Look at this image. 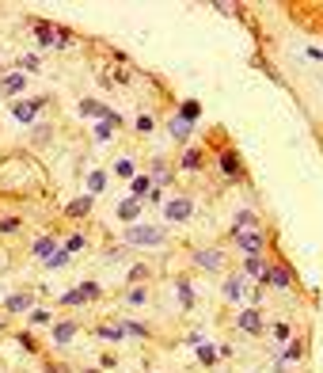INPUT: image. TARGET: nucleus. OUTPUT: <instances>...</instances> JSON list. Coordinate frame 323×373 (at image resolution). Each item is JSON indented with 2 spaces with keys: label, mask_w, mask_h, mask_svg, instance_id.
Returning <instances> with one entry per match:
<instances>
[{
  "label": "nucleus",
  "mask_w": 323,
  "mask_h": 373,
  "mask_svg": "<svg viewBox=\"0 0 323 373\" xmlns=\"http://www.w3.org/2000/svg\"><path fill=\"white\" fill-rule=\"evenodd\" d=\"M122 240L130 244V248H160V244L167 240V229H160V225H130V229L122 232Z\"/></svg>",
  "instance_id": "obj_1"
},
{
  "label": "nucleus",
  "mask_w": 323,
  "mask_h": 373,
  "mask_svg": "<svg viewBox=\"0 0 323 373\" xmlns=\"http://www.w3.org/2000/svg\"><path fill=\"white\" fill-rule=\"evenodd\" d=\"M255 286H263V290H293L297 286V278H293V271H289V263H282V259H270V267H266V274H263V282H255Z\"/></svg>",
  "instance_id": "obj_2"
},
{
  "label": "nucleus",
  "mask_w": 323,
  "mask_h": 373,
  "mask_svg": "<svg viewBox=\"0 0 323 373\" xmlns=\"http://www.w3.org/2000/svg\"><path fill=\"white\" fill-rule=\"evenodd\" d=\"M34 38L50 50H61V42H73V31L69 27H50L46 19H34Z\"/></svg>",
  "instance_id": "obj_3"
},
{
  "label": "nucleus",
  "mask_w": 323,
  "mask_h": 373,
  "mask_svg": "<svg viewBox=\"0 0 323 373\" xmlns=\"http://www.w3.org/2000/svg\"><path fill=\"white\" fill-rule=\"evenodd\" d=\"M99 282H80L73 293H61V305L65 308H76V305H88V301H99Z\"/></svg>",
  "instance_id": "obj_4"
},
{
  "label": "nucleus",
  "mask_w": 323,
  "mask_h": 373,
  "mask_svg": "<svg viewBox=\"0 0 323 373\" xmlns=\"http://www.w3.org/2000/svg\"><path fill=\"white\" fill-rule=\"evenodd\" d=\"M194 263H198V271L221 274L224 271V248H198L194 251Z\"/></svg>",
  "instance_id": "obj_5"
},
{
  "label": "nucleus",
  "mask_w": 323,
  "mask_h": 373,
  "mask_svg": "<svg viewBox=\"0 0 323 373\" xmlns=\"http://www.w3.org/2000/svg\"><path fill=\"white\" fill-rule=\"evenodd\" d=\"M232 240L243 256H266V232H236Z\"/></svg>",
  "instance_id": "obj_6"
},
{
  "label": "nucleus",
  "mask_w": 323,
  "mask_h": 373,
  "mask_svg": "<svg viewBox=\"0 0 323 373\" xmlns=\"http://www.w3.org/2000/svg\"><path fill=\"white\" fill-rule=\"evenodd\" d=\"M191 214H194V202L182 194V199H171V202H164V217L171 225H179V221H191Z\"/></svg>",
  "instance_id": "obj_7"
},
{
  "label": "nucleus",
  "mask_w": 323,
  "mask_h": 373,
  "mask_svg": "<svg viewBox=\"0 0 323 373\" xmlns=\"http://www.w3.org/2000/svg\"><path fill=\"white\" fill-rule=\"evenodd\" d=\"M236 328H240V332H248V335H263V332H266L263 313H259L255 305H251V308H243V313L236 316Z\"/></svg>",
  "instance_id": "obj_8"
},
{
  "label": "nucleus",
  "mask_w": 323,
  "mask_h": 373,
  "mask_svg": "<svg viewBox=\"0 0 323 373\" xmlns=\"http://www.w3.org/2000/svg\"><path fill=\"white\" fill-rule=\"evenodd\" d=\"M31 308H34V293L31 290H19V293H8V297H4V313L8 316L31 313Z\"/></svg>",
  "instance_id": "obj_9"
},
{
  "label": "nucleus",
  "mask_w": 323,
  "mask_h": 373,
  "mask_svg": "<svg viewBox=\"0 0 323 373\" xmlns=\"http://www.w3.org/2000/svg\"><path fill=\"white\" fill-rule=\"evenodd\" d=\"M217 164H221L224 179H240L243 175V160H240V152L236 149H221V160H217Z\"/></svg>",
  "instance_id": "obj_10"
},
{
  "label": "nucleus",
  "mask_w": 323,
  "mask_h": 373,
  "mask_svg": "<svg viewBox=\"0 0 323 373\" xmlns=\"http://www.w3.org/2000/svg\"><path fill=\"white\" fill-rule=\"evenodd\" d=\"M42 107H46V95H38V100H23V103H16V107H12V115H16L19 122H34Z\"/></svg>",
  "instance_id": "obj_11"
},
{
  "label": "nucleus",
  "mask_w": 323,
  "mask_h": 373,
  "mask_svg": "<svg viewBox=\"0 0 323 373\" xmlns=\"http://www.w3.org/2000/svg\"><path fill=\"white\" fill-rule=\"evenodd\" d=\"M266 267H270V259H266V256H243L240 274H243V278H255V282H263Z\"/></svg>",
  "instance_id": "obj_12"
},
{
  "label": "nucleus",
  "mask_w": 323,
  "mask_h": 373,
  "mask_svg": "<svg viewBox=\"0 0 323 373\" xmlns=\"http://www.w3.org/2000/svg\"><path fill=\"white\" fill-rule=\"evenodd\" d=\"M236 232H263V221H259L255 210H240L236 214V225H232V236Z\"/></svg>",
  "instance_id": "obj_13"
},
{
  "label": "nucleus",
  "mask_w": 323,
  "mask_h": 373,
  "mask_svg": "<svg viewBox=\"0 0 323 373\" xmlns=\"http://www.w3.org/2000/svg\"><path fill=\"white\" fill-rule=\"evenodd\" d=\"M76 332H80V324H76V320H61V324H53V343H58V347H65V343L73 339Z\"/></svg>",
  "instance_id": "obj_14"
},
{
  "label": "nucleus",
  "mask_w": 323,
  "mask_h": 373,
  "mask_svg": "<svg viewBox=\"0 0 323 373\" xmlns=\"http://www.w3.org/2000/svg\"><path fill=\"white\" fill-rule=\"evenodd\" d=\"M23 88H27V76L23 73H8L4 80H0V95H19Z\"/></svg>",
  "instance_id": "obj_15"
},
{
  "label": "nucleus",
  "mask_w": 323,
  "mask_h": 373,
  "mask_svg": "<svg viewBox=\"0 0 323 373\" xmlns=\"http://www.w3.org/2000/svg\"><path fill=\"white\" fill-rule=\"evenodd\" d=\"M141 206H145V202H137V199H122V202H118V217H122V221H130V225H137Z\"/></svg>",
  "instance_id": "obj_16"
},
{
  "label": "nucleus",
  "mask_w": 323,
  "mask_h": 373,
  "mask_svg": "<svg viewBox=\"0 0 323 373\" xmlns=\"http://www.w3.org/2000/svg\"><path fill=\"white\" fill-rule=\"evenodd\" d=\"M76 111H80L84 118H103V122H107V115H110V107H103L99 100H80V107Z\"/></svg>",
  "instance_id": "obj_17"
},
{
  "label": "nucleus",
  "mask_w": 323,
  "mask_h": 373,
  "mask_svg": "<svg viewBox=\"0 0 323 373\" xmlns=\"http://www.w3.org/2000/svg\"><path fill=\"white\" fill-rule=\"evenodd\" d=\"M243 282H248V278H243L240 271L228 274V282H224V297H228V301H243Z\"/></svg>",
  "instance_id": "obj_18"
},
{
  "label": "nucleus",
  "mask_w": 323,
  "mask_h": 373,
  "mask_svg": "<svg viewBox=\"0 0 323 373\" xmlns=\"http://www.w3.org/2000/svg\"><path fill=\"white\" fill-rule=\"evenodd\" d=\"M149 179H152V187H167V183H171V168H167V160H152V175H149Z\"/></svg>",
  "instance_id": "obj_19"
},
{
  "label": "nucleus",
  "mask_w": 323,
  "mask_h": 373,
  "mask_svg": "<svg viewBox=\"0 0 323 373\" xmlns=\"http://www.w3.org/2000/svg\"><path fill=\"white\" fill-rule=\"evenodd\" d=\"M53 251H58V240H53V236H42V240H34L31 256H34V259H42V263H46V259H50Z\"/></svg>",
  "instance_id": "obj_20"
},
{
  "label": "nucleus",
  "mask_w": 323,
  "mask_h": 373,
  "mask_svg": "<svg viewBox=\"0 0 323 373\" xmlns=\"http://www.w3.org/2000/svg\"><path fill=\"white\" fill-rule=\"evenodd\" d=\"M95 335H99V339H107V343H122L125 339V328H122V324H99V328H95Z\"/></svg>",
  "instance_id": "obj_21"
},
{
  "label": "nucleus",
  "mask_w": 323,
  "mask_h": 373,
  "mask_svg": "<svg viewBox=\"0 0 323 373\" xmlns=\"http://www.w3.org/2000/svg\"><path fill=\"white\" fill-rule=\"evenodd\" d=\"M91 206H95L91 194H88V199H76V202H69V206H65V217H73V221H76V217H88Z\"/></svg>",
  "instance_id": "obj_22"
},
{
  "label": "nucleus",
  "mask_w": 323,
  "mask_h": 373,
  "mask_svg": "<svg viewBox=\"0 0 323 373\" xmlns=\"http://www.w3.org/2000/svg\"><path fill=\"white\" fill-rule=\"evenodd\" d=\"M202 160H206V152H202V149H187V152H182V160H179V168H182V172H198Z\"/></svg>",
  "instance_id": "obj_23"
},
{
  "label": "nucleus",
  "mask_w": 323,
  "mask_h": 373,
  "mask_svg": "<svg viewBox=\"0 0 323 373\" xmlns=\"http://www.w3.org/2000/svg\"><path fill=\"white\" fill-rule=\"evenodd\" d=\"M175 290H179V305L182 308H194V286H191V278H179Z\"/></svg>",
  "instance_id": "obj_24"
},
{
  "label": "nucleus",
  "mask_w": 323,
  "mask_h": 373,
  "mask_svg": "<svg viewBox=\"0 0 323 373\" xmlns=\"http://www.w3.org/2000/svg\"><path fill=\"white\" fill-rule=\"evenodd\" d=\"M133 199H137V202H145V194H149L152 191V179H149V175H133Z\"/></svg>",
  "instance_id": "obj_25"
},
{
  "label": "nucleus",
  "mask_w": 323,
  "mask_h": 373,
  "mask_svg": "<svg viewBox=\"0 0 323 373\" xmlns=\"http://www.w3.org/2000/svg\"><path fill=\"white\" fill-rule=\"evenodd\" d=\"M122 328H125V335H137V339H149L152 335V328L141 320H122Z\"/></svg>",
  "instance_id": "obj_26"
},
{
  "label": "nucleus",
  "mask_w": 323,
  "mask_h": 373,
  "mask_svg": "<svg viewBox=\"0 0 323 373\" xmlns=\"http://www.w3.org/2000/svg\"><path fill=\"white\" fill-rule=\"evenodd\" d=\"M167 130H171V137H175V142H187V137H191V122H182L179 115L171 118V126H167Z\"/></svg>",
  "instance_id": "obj_27"
},
{
  "label": "nucleus",
  "mask_w": 323,
  "mask_h": 373,
  "mask_svg": "<svg viewBox=\"0 0 323 373\" xmlns=\"http://www.w3.org/2000/svg\"><path fill=\"white\" fill-rule=\"evenodd\" d=\"M198 362L202 365H217V362H221V354H217L213 343H202V347H198Z\"/></svg>",
  "instance_id": "obj_28"
},
{
  "label": "nucleus",
  "mask_w": 323,
  "mask_h": 373,
  "mask_svg": "<svg viewBox=\"0 0 323 373\" xmlns=\"http://www.w3.org/2000/svg\"><path fill=\"white\" fill-rule=\"evenodd\" d=\"M198 115H202V103H198V100H187V103L179 107V118H182V122H194Z\"/></svg>",
  "instance_id": "obj_29"
},
{
  "label": "nucleus",
  "mask_w": 323,
  "mask_h": 373,
  "mask_svg": "<svg viewBox=\"0 0 323 373\" xmlns=\"http://www.w3.org/2000/svg\"><path fill=\"white\" fill-rule=\"evenodd\" d=\"M69 263H73V259H69V251H65V248H58V251H53V256L46 259L42 267H46V271H58V267H69Z\"/></svg>",
  "instance_id": "obj_30"
},
{
  "label": "nucleus",
  "mask_w": 323,
  "mask_h": 373,
  "mask_svg": "<svg viewBox=\"0 0 323 373\" xmlns=\"http://www.w3.org/2000/svg\"><path fill=\"white\" fill-rule=\"evenodd\" d=\"M133 172H137V168H133L130 157H118L115 160V175H118V179H133Z\"/></svg>",
  "instance_id": "obj_31"
},
{
  "label": "nucleus",
  "mask_w": 323,
  "mask_h": 373,
  "mask_svg": "<svg viewBox=\"0 0 323 373\" xmlns=\"http://www.w3.org/2000/svg\"><path fill=\"white\" fill-rule=\"evenodd\" d=\"M145 301H149L145 286H130V290H125V305H145Z\"/></svg>",
  "instance_id": "obj_32"
},
{
  "label": "nucleus",
  "mask_w": 323,
  "mask_h": 373,
  "mask_svg": "<svg viewBox=\"0 0 323 373\" xmlns=\"http://www.w3.org/2000/svg\"><path fill=\"white\" fill-rule=\"evenodd\" d=\"M297 358H304V339H289L285 347V362H297Z\"/></svg>",
  "instance_id": "obj_33"
},
{
  "label": "nucleus",
  "mask_w": 323,
  "mask_h": 373,
  "mask_svg": "<svg viewBox=\"0 0 323 373\" xmlns=\"http://www.w3.org/2000/svg\"><path fill=\"white\" fill-rule=\"evenodd\" d=\"M27 316H31V328H46V324L53 320V316L46 313V308H31V313H27Z\"/></svg>",
  "instance_id": "obj_34"
},
{
  "label": "nucleus",
  "mask_w": 323,
  "mask_h": 373,
  "mask_svg": "<svg viewBox=\"0 0 323 373\" xmlns=\"http://www.w3.org/2000/svg\"><path fill=\"white\" fill-rule=\"evenodd\" d=\"M149 274H152V271H149V263H137V267L130 271V282H133V286H141L145 278H149Z\"/></svg>",
  "instance_id": "obj_35"
},
{
  "label": "nucleus",
  "mask_w": 323,
  "mask_h": 373,
  "mask_svg": "<svg viewBox=\"0 0 323 373\" xmlns=\"http://www.w3.org/2000/svg\"><path fill=\"white\" fill-rule=\"evenodd\" d=\"M19 229H23L19 217H0V232H4V236H12V232H19Z\"/></svg>",
  "instance_id": "obj_36"
},
{
  "label": "nucleus",
  "mask_w": 323,
  "mask_h": 373,
  "mask_svg": "<svg viewBox=\"0 0 323 373\" xmlns=\"http://www.w3.org/2000/svg\"><path fill=\"white\" fill-rule=\"evenodd\" d=\"M88 187H91V194H99L103 187H107V175H103V172H91L88 175Z\"/></svg>",
  "instance_id": "obj_37"
},
{
  "label": "nucleus",
  "mask_w": 323,
  "mask_h": 373,
  "mask_svg": "<svg viewBox=\"0 0 323 373\" xmlns=\"http://www.w3.org/2000/svg\"><path fill=\"white\" fill-rule=\"evenodd\" d=\"M152 130H156V118H152V115L137 118V133H152Z\"/></svg>",
  "instance_id": "obj_38"
},
{
  "label": "nucleus",
  "mask_w": 323,
  "mask_h": 373,
  "mask_svg": "<svg viewBox=\"0 0 323 373\" xmlns=\"http://www.w3.org/2000/svg\"><path fill=\"white\" fill-rule=\"evenodd\" d=\"M110 130H115L110 122H99L95 126V142H110Z\"/></svg>",
  "instance_id": "obj_39"
},
{
  "label": "nucleus",
  "mask_w": 323,
  "mask_h": 373,
  "mask_svg": "<svg viewBox=\"0 0 323 373\" xmlns=\"http://www.w3.org/2000/svg\"><path fill=\"white\" fill-rule=\"evenodd\" d=\"M80 248H84V236H80V232L65 240V251H69V256H73V251H80Z\"/></svg>",
  "instance_id": "obj_40"
},
{
  "label": "nucleus",
  "mask_w": 323,
  "mask_h": 373,
  "mask_svg": "<svg viewBox=\"0 0 323 373\" xmlns=\"http://www.w3.org/2000/svg\"><path fill=\"white\" fill-rule=\"evenodd\" d=\"M274 339H289V324H285V320L274 324Z\"/></svg>",
  "instance_id": "obj_41"
},
{
  "label": "nucleus",
  "mask_w": 323,
  "mask_h": 373,
  "mask_svg": "<svg viewBox=\"0 0 323 373\" xmlns=\"http://www.w3.org/2000/svg\"><path fill=\"white\" fill-rule=\"evenodd\" d=\"M19 343H23L27 350H38V343H34V335H31V332H19Z\"/></svg>",
  "instance_id": "obj_42"
},
{
  "label": "nucleus",
  "mask_w": 323,
  "mask_h": 373,
  "mask_svg": "<svg viewBox=\"0 0 323 373\" xmlns=\"http://www.w3.org/2000/svg\"><path fill=\"white\" fill-rule=\"evenodd\" d=\"M213 8H217V12H224V16H236V12H240V8H236V4H224V0H217Z\"/></svg>",
  "instance_id": "obj_43"
},
{
  "label": "nucleus",
  "mask_w": 323,
  "mask_h": 373,
  "mask_svg": "<svg viewBox=\"0 0 323 373\" xmlns=\"http://www.w3.org/2000/svg\"><path fill=\"white\" fill-rule=\"evenodd\" d=\"M46 137H50V126H38V130H34V145H42Z\"/></svg>",
  "instance_id": "obj_44"
},
{
  "label": "nucleus",
  "mask_w": 323,
  "mask_h": 373,
  "mask_svg": "<svg viewBox=\"0 0 323 373\" xmlns=\"http://www.w3.org/2000/svg\"><path fill=\"white\" fill-rule=\"evenodd\" d=\"M46 373H69L65 362H46Z\"/></svg>",
  "instance_id": "obj_45"
},
{
  "label": "nucleus",
  "mask_w": 323,
  "mask_h": 373,
  "mask_svg": "<svg viewBox=\"0 0 323 373\" xmlns=\"http://www.w3.org/2000/svg\"><path fill=\"white\" fill-rule=\"evenodd\" d=\"M23 69H31V73H34V69H38V58H34V54H27V58H23Z\"/></svg>",
  "instance_id": "obj_46"
},
{
  "label": "nucleus",
  "mask_w": 323,
  "mask_h": 373,
  "mask_svg": "<svg viewBox=\"0 0 323 373\" xmlns=\"http://www.w3.org/2000/svg\"><path fill=\"white\" fill-rule=\"evenodd\" d=\"M80 373H99V370H80Z\"/></svg>",
  "instance_id": "obj_47"
},
{
  "label": "nucleus",
  "mask_w": 323,
  "mask_h": 373,
  "mask_svg": "<svg viewBox=\"0 0 323 373\" xmlns=\"http://www.w3.org/2000/svg\"><path fill=\"white\" fill-rule=\"evenodd\" d=\"M0 332H4V320H0Z\"/></svg>",
  "instance_id": "obj_48"
}]
</instances>
